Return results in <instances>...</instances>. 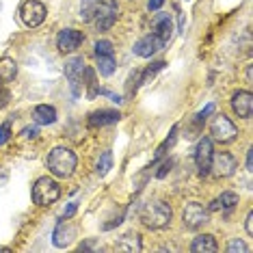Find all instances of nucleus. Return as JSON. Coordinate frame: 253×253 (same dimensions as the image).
Masks as SVG:
<instances>
[{
  "instance_id": "nucleus-17",
  "label": "nucleus",
  "mask_w": 253,
  "mask_h": 253,
  "mask_svg": "<svg viewBox=\"0 0 253 253\" xmlns=\"http://www.w3.org/2000/svg\"><path fill=\"white\" fill-rule=\"evenodd\" d=\"M154 33L158 35V39L163 42L165 45L169 43L171 35H173V24H171V18L169 15H158L156 18V26H154Z\"/></svg>"
},
{
  "instance_id": "nucleus-1",
  "label": "nucleus",
  "mask_w": 253,
  "mask_h": 253,
  "mask_svg": "<svg viewBox=\"0 0 253 253\" xmlns=\"http://www.w3.org/2000/svg\"><path fill=\"white\" fill-rule=\"evenodd\" d=\"M45 165H48V169H50L52 175L70 177L74 173V169H76V165H78V158L70 147H54L52 152L48 154V163Z\"/></svg>"
},
{
  "instance_id": "nucleus-6",
  "label": "nucleus",
  "mask_w": 253,
  "mask_h": 253,
  "mask_svg": "<svg viewBox=\"0 0 253 253\" xmlns=\"http://www.w3.org/2000/svg\"><path fill=\"white\" fill-rule=\"evenodd\" d=\"M20 15H22V22H24L26 26L35 28L45 20V7L39 2V0H26L20 9Z\"/></svg>"
},
{
  "instance_id": "nucleus-5",
  "label": "nucleus",
  "mask_w": 253,
  "mask_h": 253,
  "mask_svg": "<svg viewBox=\"0 0 253 253\" xmlns=\"http://www.w3.org/2000/svg\"><path fill=\"white\" fill-rule=\"evenodd\" d=\"M87 74V65H84V59L83 56H72L70 61L65 63V76L72 84V91L74 93H80V84H83V78Z\"/></svg>"
},
{
  "instance_id": "nucleus-15",
  "label": "nucleus",
  "mask_w": 253,
  "mask_h": 253,
  "mask_svg": "<svg viewBox=\"0 0 253 253\" xmlns=\"http://www.w3.org/2000/svg\"><path fill=\"white\" fill-rule=\"evenodd\" d=\"M119 119H122L119 111H108V108H102V111L91 113L89 124L91 126H108V124H117Z\"/></svg>"
},
{
  "instance_id": "nucleus-25",
  "label": "nucleus",
  "mask_w": 253,
  "mask_h": 253,
  "mask_svg": "<svg viewBox=\"0 0 253 253\" xmlns=\"http://www.w3.org/2000/svg\"><path fill=\"white\" fill-rule=\"evenodd\" d=\"M115 48L111 42H106V39H102V42L95 43V54H113Z\"/></svg>"
},
{
  "instance_id": "nucleus-9",
  "label": "nucleus",
  "mask_w": 253,
  "mask_h": 253,
  "mask_svg": "<svg viewBox=\"0 0 253 253\" xmlns=\"http://www.w3.org/2000/svg\"><path fill=\"white\" fill-rule=\"evenodd\" d=\"M182 218H184V225L188 229H199L204 223H208V210L201 204H188L184 208Z\"/></svg>"
},
{
  "instance_id": "nucleus-13",
  "label": "nucleus",
  "mask_w": 253,
  "mask_h": 253,
  "mask_svg": "<svg viewBox=\"0 0 253 253\" xmlns=\"http://www.w3.org/2000/svg\"><path fill=\"white\" fill-rule=\"evenodd\" d=\"M232 108H234V113L238 115V117L249 119L253 115V95L249 93V91H238V93H234Z\"/></svg>"
},
{
  "instance_id": "nucleus-37",
  "label": "nucleus",
  "mask_w": 253,
  "mask_h": 253,
  "mask_svg": "<svg viewBox=\"0 0 253 253\" xmlns=\"http://www.w3.org/2000/svg\"><path fill=\"white\" fill-rule=\"evenodd\" d=\"M4 182H7V171H4L2 167H0V186H2Z\"/></svg>"
},
{
  "instance_id": "nucleus-3",
  "label": "nucleus",
  "mask_w": 253,
  "mask_h": 253,
  "mask_svg": "<svg viewBox=\"0 0 253 253\" xmlns=\"http://www.w3.org/2000/svg\"><path fill=\"white\" fill-rule=\"evenodd\" d=\"M61 197V186L52 177H39L33 186V201L37 206H50Z\"/></svg>"
},
{
  "instance_id": "nucleus-18",
  "label": "nucleus",
  "mask_w": 253,
  "mask_h": 253,
  "mask_svg": "<svg viewBox=\"0 0 253 253\" xmlns=\"http://www.w3.org/2000/svg\"><path fill=\"white\" fill-rule=\"evenodd\" d=\"M33 117H35L37 124L48 126V124H54L56 122V111H54V106L39 104V106H35V111H33Z\"/></svg>"
},
{
  "instance_id": "nucleus-10",
  "label": "nucleus",
  "mask_w": 253,
  "mask_h": 253,
  "mask_svg": "<svg viewBox=\"0 0 253 253\" xmlns=\"http://www.w3.org/2000/svg\"><path fill=\"white\" fill-rule=\"evenodd\" d=\"M84 35L76 28H65V31L59 33V37H56V45H59L61 52H74V50L78 48L80 43H83Z\"/></svg>"
},
{
  "instance_id": "nucleus-31",
  "label": "nucleus",
  "mask_w": 253,
  "mask_h": 253,
  "mask_svg": "<svg viewBox=\"0 0 253 253\" xmlns=\"http://www.w3.org/2000/svg\"><path fill=\"white\" fill-rule=\"evenodd\" d=\"M9 97H11V93L7 89H0V108H4L9 104Z\"/></svg>"
},
{
  "instance_id": "nucleus-36",
  "label": "nucleus",
  "mask_w": 253,
  "mask_h": 253,
  "mask_svg": "<svg viewBox=\"0 0 253 253\" xmlns=\"http://www.w3.org/2000/svg\"><path fill=\"white\" fill-rule=\"evenodd\" d=\"M169 169H171V160H167V163H163V167H160V171H158L156 175H158V177H165Z\"/></svg>"
},
{
  "instance_id": "nucleus-29",
  "label": "nucleus",
  "mask_w": 253,
  "mask_h": 253,
  "mask_svg": "<svg viewBox=\"0 0 253 253\" xmlns=\"http://www.w3.org/2000/svg\"><path fill=\"white\" fill-rule=\"evenodd\" d=\"M212 111H214V104H208V106L204 108V111H201V113L197 115V119H195V122H197V124H204V122H206V117H208V115H210Z\"/></svg>"
},
{
  "instance_id": "nucleus-30",
  "label": "nucleus",
  "mask_w": 253,
  "mask_h": 253,
  "mask_svg": "<svg viewBox=\"0 0 253 253\" xmlns=\"http://www.w3.org/2000/svg\"><path fill=\"white\" fill-rule=\"evenodd\" d=\"M76 208H78V204H76V201H72V204H70L65 210L61 212V218H70V216L74 214V212H76Z\"/></svg>"
},
{
  "instance_id": "nucleus-16",
  "label": "nucleus",
  "mask_w": 253,
  "mask_h": 253,
  "mask_svg": "<svg viewBox=\"0 0 253 253\" xmlns=\"http://www.w3.org/2000/svg\"><path fill=\"white\" fill-rule=\"evenodd\" d=\"M191 251L193 253H214V251H218V245H216L214 236L204 234V236H197V238L193 240Z\"/></svg>"
},
{
  "instance_id": "nucleus-4",
  "label": "nucleus",
  "mask_w": 253,
  "mask_h": 253,
  "mask_svg": "<svg viewBox=\"0 0 253 253\" xmlns=\"http://www.w3.org/2000/svg\"><path fill=\"white\" fill-rule=\"evenodd\" d=\"M117 15H119V7L115 0H104V2H100V7L95 11V26L97 31H108V28H113V24L117 22Z\"/></svg>"
},
{
  "instance_id": "nucleus-8",
  "label": "nucleus",
  "mask_w": 253,
  "mask_h": 253,
  "mask_svg": "<svg viewBox=\"0 0 253 253\" xmlns=\"http://www.w3.org/2000/svg\"><path fill=\"white\" fill-rule=\"evenodd\" d=\"M210 169L216 177H229L236 171V158L227 152H218V154H212V160H210Z\"/></svg>"
},
{
  "instance_id": "nucleus-33",
  "label": "nucleus",
  "mask_w": 253,
  "mask_h": 253,
  "mask_svg": "<svg viewBox=\"0 0 253 253\" xmlns=\"http://www.w3.org/2000/svg\"><path fill=\"white\" fill-rule=\"evenodd\" d=\"M78 249H80V251H91V249H100V247H97L93 240H87V243H83V245L78 247Z\"/></svg>"
},
{
  "instance_id": "nucleus-28",
  "label": "nucleus",
  "mask_w": 253,
  "mask_h": 253,
  "mask_svg": "<svg viewBox=\"0 0 253 253\" xmlns=\"http://www.w3.org/2000/svg\"><path fill=\"white\" fill-rule=\"evenodd\" d=\"M9 136H11V124L4 122L2 126H0V145H4V143L9 141Z\"/></svg>"
},
{
  "instance_id": "nucleus-20",
  "label": "nucleus",
  "mask_w": 253,
  "mask_h": 253,
  "mask_svg": "<svg viewBox=\"0 0 253 253\" xmlns=\"http://www.w3.org/2000/svg\"><path fill=\"white\" fill-rule=\"evenodd\" d=\"M115 249L117 251H141V236L139 234H126L124 238L117 240Z\"/></svg>"
},
{
  "instance_id": "nucleus-14",
  "label": "nucleus",
  "mask_w": 253,
  "mask_h": 253,
  "mask_svg": "<svg viewBox=\"0 0 253 253\" xmlns=\"http://www.w3.org/2000/svg\"><path fill=\"white\" fill-rule=\"evenodd\" d=\"M212 141L210 139H201L197 145V154H195V160H197L199 167V173L206 175L210 171V160H212Z\"/></svg>"
},
{
  "instance_id": "nucleus-32",
  "label": "nucleus",
  "mask_w": 253,
  "mask_h": 253,
  "mask_svg": "<svg viewBox=\"0 0 253 253\" xmlns=\"http://www.w3.org/2000/svg\"><path fill=\"white\" fill-rule=\"evenodd\" d=\"M37 134H39L37 128H24V130H22V136H24V139H35Z\"/></svg>"
},
{
  "instance_id": "nucleus-19",
  "label": "nucleus",
  "mask_w": 253,
  "mask_h": 253,
  "mask_svg": "<svg viewBox=\"0 0 253 253\" xmlns=\"http://www.w3.org/2000/svg\"><path fill=\"white\" fill-rule=\"evenodd\" d=\"M18 74V63L9 56H0V83H9Z\"/></svg>"
},
{
  "instance_id": "nucleus-24",
  "label": "nucleus",
  "mask_w": 253,
  "mask_h": 253,
  "mask_svg": "<svg viewBox=\"0 0 253 253\" xmlns=\"http://www.w3.org/2000/svg\"><path fill=\"white\" fill-rule=\"evenodd\" d=\"M113 167V154L111 152H104L100 156V160H97V175H106L108 173V169Z\"/></svg>"
},
{
  "instance_id": "nucleus-2",
  "label": "nucleus",
  "mask_w": 253,
  "mask_h": 253,
  "mask_svg": "<svg viewBox=\"0 0 253 253\" xmlns=\"http://www.w3.org/2000/svg\"><path fill=\"white\" fill-rule=\"evenodd\" d=\"M141 221L143 225L149 227V229H163L169 225L171 221V208L169 204H165V201H152V204H147L145 208L141 212Z\"/></svg>"
},
{
  "instance_id": "nucleus-35",
  "label": "nucleus",
  "mask_w": 253,
  "mask_h": 253,
  "mask_svg": "<svg viewBox=\"0 0 253 253\" xmlns=\"http://www.w3.org/2000/svg\"><path fill=\"white\" fill-rule=\"evenodd\" d=\"M163 2H165V0H149L147 7H149V11H158L160 7H163Z\"/></svg>"
},
{
  "instance_id": "nucleus-7",
  "label": "nucleus",
  "mask_w": 253,
  "mask_h": 253,
  "mask_svg": "<svg viewBox=\"0 0 253 253\" xmlns=\"http://www.w3.org/2000/svg\"><path fill=\"white\" fill-rule=\"evenodd\" d=\"M210 132H212V136H214L216 141H221V143L234 141L236 134H238V130H236V126L232 124V119L225 117V115H218L214 122H212Z\"/></svg>"
},
{
  "instance_id": "nucleus-11",
  "label": "nucleus",
  "mask_w": 253,
  "mask_h": 253,
  "mask_svg": "<svg viewBox=\"0 0 253 253\" xmlns=\"http://www.w3.org/2000/svg\"><path fill=\"white\" fill-rule=\"evenodd\" d=\"M76 238V227L72 225L67 218H61V223L56 225L54 229V236H52V240H54V245L59 247V249H65V247H70L72 245V240Z\"/></svg>"
},
{
  "instance_id": "nucleus-23",
  "label": "nucleus",
  "mask_w": 253,
  "mask_h": 253,
  "mask_svg": "<svg viewBox=\"0 0 253 253\" xmlns=\"http://www.w3.org/2000/svg\"><path fill=\"white\" fill-rule=\"evenodd\" d=\"M100 2L102 0H83V4H80V18H83L84 22H91L97 7H100Z\"/></svg>"
},
{
  "instance_id": "nucleus-12",
  "label": "nucleus",
  "mask_w": 253,
  "mask_h": 253,
  "mask_svg": "<svg viewBox=\"0 0 253 253\" xmlns=\"http://www.w3.org/2000/svg\"><path fill=\"white\" fill-rule=\"evenodd\" d=\"M163 48H165V43L158 39L156 33H152V35L141 37L139 42L134 43V54L136 56H152V54H156L158 50H163Z\"/></svg>"
},
{
  "instance_id": "nucleus-22",
  "label": "nucleus",
  "mask_w": 253,
  "mask_h": 253,
  "mask_svg": "<svg viewBox=\"0 0 253 253\" xmlns=\"http://www.w3.org/2000/svg\"><path fill=\"white\" fill-rule=\"evenodd\" d=\"M236 204H238V195L232 193V191H227V193H223L216 201H212L210 208H212V210H216V208H225V210H229V208H234Z\"/></svg>"
},
{
  "instance_id": "nucleus-38",
  "label": "nucleus",
  "mask_w": 253,
  "mask_h": 253,
  "mask_svg": "<svg viewBox=\"0 0 253 253\" xmlns=\"http://www.w3.org/2000/svg\"><path fill=\"white\" fill-rule=\"evenodd\" d=\"M251 165H253V158H251V152H249V154H247V169H249V171H251Z\"/></svg>"
},
{
  "instance_id": "nucleus-34",
  "label": "nucleus",
  "mask_w": 253,
  "mask_h": 253,
  "mask_svg": "<svg viewBox=\"0 0 253 253\" xmlns=\"http://www.w3.org/2000/svg\"><path fill=\"white\" fill-rule=\"evenodd\" d=\"M245 227H247V234H253V212H249V214H247V223H245Z\"/></svg>"
},
{
  "instance_id": "nucleus-27",
  "label": "nucleus",
  "mask_w": 253,
  "mask_h": 253,
  "mask_svg": "<svg viewBox=\"0 0 253 253\" xmlns=\"http://www.w3.org/2000/svg\"><path fill=\"white\" fill-rule=\"evenodd\" d=\"M227 251L229 253H236V251H243L245 253V251H249V247H247L243 240H232V243L227 245Z\"/></svg>"
},
{
  "instance_id": "nucleus-26",
  "label": "nucleus",
  "mask_w": 253,
  "mask_h": 253,
  "mask_svg": "<svg viewBox=\"0 0 253 253\" xmlns=\"http://www.w3.org/2000/svg\"><path fill=\"white\" fill-rule=\"evenodd\" d=\"M163 67H165V63H163V61H158V63H154L152 67H147L145 74H143V83H147V80L152 78V76H154V74H156L158 70H163Z\"/></svg>"
},
{
  "instance_id": "nucleus-21",
  "label": "nucleus",
  "mask_w": 253,
  "mask_h": 253,
  "mask_svg": "<svg viewBox=\"0 0 253 253\" xmlns=\"http://www.w3.org/2000/svg\"><path fill=\"white\" fill-rule=\"evenodd\" d=\"M97 56V72L102 76H111L115 72V56L113 54H95Z\"/></svg>"
}]
</instances>
